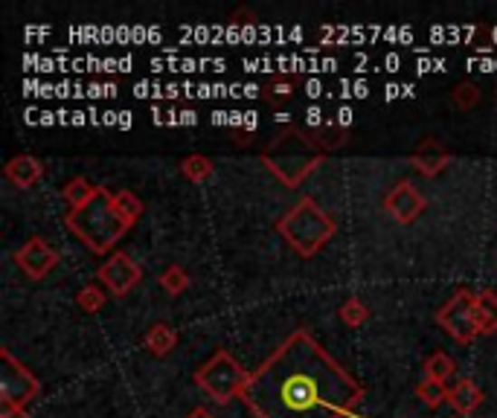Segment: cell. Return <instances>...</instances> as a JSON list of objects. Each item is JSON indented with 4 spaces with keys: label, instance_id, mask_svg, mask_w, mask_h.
Returning a JSON list of instances; mask_svg holds the SVG:
<instances>
[{
    "label": "cell",
    "instance_id": "27",
    "mask_svg": "<svg viewBox=\"0 0 497 418\" xmlns=\"http://www.w3.org/2000/svg\"><path fill=\"white\" fill-rule=\"evenodd\" d=\"M276 93H280V96H292V88H288L285 81H282V85H276Z\"/></svg>",
    "mask_w": 497,
    "mask_h": 418
},
{
    "label": "cell",
    "instance_id": "24",
    "mask_svg": "<svg viewBox=\"0 0 497 418\" xmlns=\"http://www.w3.org/2000/svg\"><path fill=\"white\" fill-rule=\"evenodd\" d=\"M477 102H480L477 85H472V81H463V85H457V90H454V105H457L460 110H472Z\"/></svg>",
    "mask_w": 497,
    "mask_h": 418
},
{
    "label": "cell",
    "instance_id": "22",
    "mask_svg": "<svg viewBox=\"0 0 497 418\" xmlns=\"http://www.w3.org/2000/svg\"><path fill=\"white\" fill-rule=\"evenodd\" d=\"M416 395L422 404H427V407H439L442 401H448V386L445 384H439V381H422L416 386Z\"/></svg>",
    "mask_w": 497,
    "mask_h": 418
},
{
    "label": "cell",
    "instance_id": "11",
    "mask_svg": "<svg viewBox=\"0 0 497 418\" xmlns=\"http://www.w3.org/2000/svg\"><path fill=\"white\" fill-rule=\"evenodd\" d=\"M448 160H451V155H448V148H442V143L439 139H422L419 143V148L413 151L410 155V163H413V169L416 172H422L425 177H436L442 169L448 166Z\"/></svg>",
    "mask_w": 497,
    "mask_h": 418
},
{
    "label": "cell",
    "instance_id": "18",
    "mask_svg": "<svg viewBox=\"0 0 497 418\" xmlns=\"http://www.w3.org/2000/svg\"><path fill=\"white\" fill-rule=\"evenodd\" d=\"M114 206H117V213L122 215V221H126L129 227H134L143 215V201L137 198L131 189H119L114 195Z\"/></svg>",
    "mask_w": 497,
    "mask_h": 418
},
{
    "label": "cell",
    "instance_id": "26",
    "mask_svg": "<svg viewBox=\"0 0 497 418\" xmlns=\"http://www.w3.org/2000/svg\"><path fill=\"white\" fill-rule=\"evenodd\" d=\"M186 418H215V415H213L210 410H206V407H196V410H192Z\"/></svg>",
    "mask_w": 497,
    "mask_h": 418
},
{
    "label": "cell",
    "instance_id": "1",
    "mask_svg": "<svg viewBox=\"0 0 497 418\" xmlns=\"http://www.w3.org/2000/svg\"><path fill=\"white\" fill-rule=\"evenodd\" d=\"M242 401L259 418H358L364 386L343 369L311 331L297 328L251 372Z\"/></svg>",
    "mask_w": 497,
    "mask_h": 418
},
{
    "label": "cell",
    "instance_id": "2",
    "mask_svg": "<svg viewBox=\"0 0 497 418\" xmlns=\"http://www.w3.org/2000/svg\"><path fill=\"white\" fill-rule=\"evenodd\" d=\"M64 224L71 227V233H76V239L85 242L93 253H110V247H114L122 235L131 230L126 221H122V215L117 213L114 195H110L105 186L96 189V195L85 206L71 209L64 218Z\"/></svg>",
    "mask_w": 497,
    "mask_h": 418
},
{
    "label": "cell",
    "instance_id": "10",
    "mask_svg": "<svg viewBox=\"0 0 497 418\" xmlns=\"http://www.w3.org/2000/svg\"><path fill=\"white\" fill-rule=\"evenodd\" d=\"M15 264L24 271V276H30L33 282H38V279H44L50 271H55V264H59V253H55V250L41 239V235H33V239L15 253Z\"/></svg>",
    "mask_w": 497,
    "mask_h": 418
},
{
    "label": "cell",
    "instance_id": "12",
    "mask_svg": "<svg viewBox=\"0 0 497 418\" xmlns=\"http://www.w3.org/2000/svg\"><path fill=\"white\" fill-rule=\"evenodd\" d=\"M4 175H6V180H12V184H15L18 189H30V186L38 184L41 175H44V166H41V160L33 157V155H18V157H12V160L6 163Z\"/></svg>",
    "mask_w": 497,
    "mask_h": 418
},
{
    "label": "cell",
    "instance_id": "9",
    "mask_svg": "<svg viewBox=\"0 0 497 418\" xmlns=\"http://www.w3.org/2000/svg\"><path fill=\"white\" fill-rule=\"evenodd\" d=\"M425 206H427L425 195L413 186L410 180H402V184L393 186L390 192H387V198H384L387 215L396 218L398 224H413V221L422 215Z\"/></svg>",
    "mask_w": 497,
    "mask_h": 418
},
{
    "label": "cell",
    "instance_id": "20",
    "mask_svg": "<svg viewBox=\"0 0 497 418\" xmlns=\"http://www.w3.org/2000/svg\"><path fill=\"white\" fill-rule=\"evenodd\" d=\"M160 288L172 297L184 294V290L189 288V273L181 268V264H169V268L160 273Z\"/></svg>",
    "mask_w": 497,
    "mask_h": 418
},
{
    "label": "cell",
    "instance_id": "28",
    "mask_svg": "<svg viewBox=\"0 0 497 418\" xmlns=\"http://www.w3.org/2000/svg\"><path fill=\"white\" fill-rule=\"evenodd\" d=\"M451 418H463V415H451Z\"/></svg>",
    "mask_w": 497,
    "mask_h": 418
},
{
    "label": "cell",
    "instance_id": "8",
    "mask_svg": "<svg viewBox=\"0 0 497 418\" xmlns=\"http://www.w3.org/2000/svg\"><path fill=\"white\" fill-rule=\"evenodd\" d=\"M96 279H100L114 297H126L140 285L143 268L129 253H114L108 261H102V268L96 271Z\"/></svg>",
    "mask_w": 497,
    "mask_h": 418
},
{
    "label": "cell",
    "instance_id": "15",
    "mask_svg": "<svg viewBox=\"0 0 497 418\" xmlns=\"http://www.w3.org/2000/svg\"><path fill=\"white\" fill-rule=\"evenodd\" d=\"M175 346H177V334H175L172 326L155 323V326H151V328L146 331V348H148L151 355L163 357V355H169Z\"/></svg>",
    "mask_w": 497,
    "mask_h": 418
},
{
    "label": "cell",
    "instance_id": "25",
    "mask_svg": "<svg viewBox=\"0 0 497 418\" xmlns=\"http://www.w3.org/2000/svg\"><path fill=\"white\" fill-rule=\"evenodd\" d=\"M0 418H30L24 407H12V404H0Z\"/></svg>",
    "mask_w": 497,
    "mask_h": 418
},
{
    "label": "cell",
    "instance_id": "3",
    "mask_svg": "<svg viewBox=\"0 0 497 418\" xmlns=\"http://www.w3.org/2000/svg\"><path fill=\"white\" fill-rule=\"evenodd\" d=\"M326 151L314 143L311 131L306 128H288L273 143L262 151V163L282 180L288 189H297L317 166H320Z\"/></svg>",
    "mask_w": 497,
    "mask_h": 418
},
{
    "label": "cell",
    "instance_id": "21",
    "mask_svg": "<svg viewBox=\"0 0 497 418\" xmlns=\"http://www.w3.org/2000/svg\"><path fill=\"white\" fill-rule=\"evenodd\" d=\"M338 317H340V323H343V326L358 328V326H364L367 319H369V309H367V305H364L361 299H358V297H352V299H347V302L340 305Z\"/></svg>",
    "mask_w": 497,
    "mask_h": 418
},
{
    "label": "cell",
    "instance_id": "6",
    "mask_svg": "<svg viewBox=\"0 0 497 418\" xmlns=\"http://www.w3.org/2000/svg\"><path fill=\"white\" fill-rule=\"evenodd\" d=\"M436 323L445 328L457 343H472L480 337L477 326V290L460 288L448 302L436 311Z\"/></svg>",
    "mask_w": 497,
    "mask_h": 418
},
{
    "label": "cell",
    "instance_id": "13",
    "mask_svg": "<svg viewBox=\"0 0 497 418\" xmlns=\"http://www.w3.org/2000/svg\"><path fill=\"white\" fill-rule=\"evenodd\" d=\"M448 404L457 410V415L468 418L483 404V389L472 378H463L448 389Z\"/></svg>",
    "mask_w": 497,
    "mask_h": 418
},
{
    "label": "cell",
    "instance_id": "19",
    "mask_svg": "<svg viewBox=\"0 0 497 418\" xmlns=\"http://www.w3.org/2000/svg\"><path fill=\"white\" fill-rule=\"evenodd\" d=\"M181 172H184L186 180H192V184H204V180L213 177V163H210V157H204V155H189L181 163Z\"/></svg>",
    "mask_w": 497,
    "mask_h": 418
},
{
    "label": "cell",
    "instance_id": "16",
    "mask_svg": "<svg viewBox=\"0 0 497 418\" xmlns=\"http://www.w3.org/2000/svg\"><path fill=\"white\" fill-rule=\"evenodd\" d=\"M96 189H100V186H93L85 175H76V177H71V180L64 184L62 198H64L67 204H71V209H79V206H85V204L93 198Z\"/></svg>",
    "mask_w": 497,
    "mask_h": 418
},
{
    "label": "cell",
    "instance_id": "23",
    "mask_svg": "<svg viewBox=\"0 0 497 418\" xmlns=\"http://www.w3.org/2000/svg\"><path fill=\"white\" fill-rule=\"evenodd\" d=\"M79 309L81 311H88V314H96V311H102L105 309V290L102 288H96V285H85L79 290Z\"/></svg>",
    "mask_w": 497,
    "mask_h": 418
},
{
    "label": "cell",
    "instance_id": "5",
    "mask_svg": "<svg viewBox=\"0 0 497 418\" xmlns=\"http://www.w3.org/2000/svg\"><path fill=\"white\" fill-rule=\"evenodd\" d=\"M247 381H251V372H244V366L227 352V348H218V352L196 372V384L215 404H227L236 395L242 398Z\"/></svg>",
    "mask_w": 497,
    "mask_h": 418
},
{
    "label": "cell",
    "instance_id": "4",
    "mask_svg": "<svg viewBox=\"0 0 497 418\" xmlns=\"http://www.w3.org/2000/svg\"><path fill=\"white\" fill-rule=\"evenodd\" d=\"M276 230H280L282 239L292 244L302 259H311L331 242L338 227H335V218H331L320 204L309 198V195H302V198L276 221Z\"/></svg>",
    "mask_w": 497,
    "mask_h": 418
},
{
    "label": "cell",
    "instance_id": "17",
    "mask_svg": "<svg viewBox=\"0 0 497 418\" xmlns=\"http://www.w3.org/2000/svg\"><path fill=\"white\" fill-rule=\"evenodd\" d=\"M454 372H457V364H454V357L445 355V352H434L431 357L425 360V378L427 381L448 384L454 378Z\"/></svg>",
    "mask_w": 497,
    "mask_h": 418
},
{
    "label": "cell",
    "instance_id": "14",
    "mask_svg": "<svg viewBox=\"0 0 497 418\" xmlns=\"http://www.w3.org/2000/svg\"><path fill=\"white\" fill-rule=\"evenodd\" d=\"M477 326L480 334H497V294L494 290H477Z\"/></svg>",
    "mask_w": 497,
    "mask_h": 418
},
{
    "label": "cell",
    "instance_id": "7",
    "mask_svg": "<svg viewBox=\"0 0 497 418\" xmlns=\"http://www.w3.org/2000/svg\"><path fill=\"white\" fill-rule=\"evenodd\" d=\"M0 364H4L0 366V404L24 407V404H30L41 393L38 378L24 364H18L9 348L0 352Z\"/></svg>",
    "mask_w": 497,
    "mask_h": 418
}]
</instances>
